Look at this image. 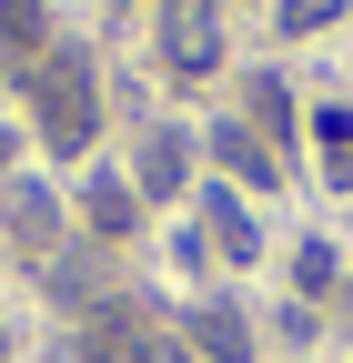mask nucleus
Here are the masks:
<instances>
[{"instance_id": "nucleus-15", "label": "nucleus", "mask_w": 353, "mask_h": 363, "mask_svg": "<svg viewBox=\"0 0 353 363\" xmlns=\"http://www.w3.org/2000/svg\"><path fill=\"white\" fill-rule=\"evenodd\" d=\"M0 343H11V333H0Z\"/></svg>"}, {"instance_id": "nucleus-13", "label": "nucleus", "mask_w": 353, "mask_h": 363, "mask_svg": "<svg viewBox=\"0 0 353 363\" xmlns=\"http://www.w3.org/2000/svg\"><path fill=\"white\" fill-rule=\"evenodd\" d=\"M121 363H182V353H172L162 333H142V343H131V353H121Z\"/></svg>"}, {"instance_id": "nucleus-3", "label": "nucleus", "mask_w": 353, "mask_h": 363, "mask_svg": "<svg viewBox=\"0 0 353 363\" xmlns=\"http://www.w3.org/2000/svg\"><path fill=\"white\" fill-rule=\"evenodd\" d=\"M192 343H202V353H223V363H252V333H242V313H232V303H202V313H192Z\"/></svg>"}, {"instance_id": "nucleus-1", "label": "nucleus", "mask_w": 353, "mask_h": 363, "mask_svg": "<svg viewBox=\"0 0 353 363\" xmlns=\"http://www.w3.org/2000/svg\"><path fill=\"white\" fill-rule=\"evenodd\" d=\"M30 91H40V142H51V152L91 142V61H81V51H51L30 71Z\"/></svg>"}, {"instance_id": "nucleus-11", "label": "nucleus", "mask_w": 353, "mask_h": 363, "mask_svg": "<svg viewBox=\"0 0 353 363\" xmlns=\"http://www.w3.org/2000/svg\"><path fill=\"white\" fill-rule=\"evenodd\" d=\"M323 21H343V0H283V30H323Z\"/></svg>"}, {"instance_id": "nucleus-14", "label": "nucleus", "mask_w": 353, "mask_h": 363, "mask_svg": "<svg viewBox=\"0 0 353 363\" xmlns=\"http://www.w3.org/2000/svg\"><path fill=\"white\" fill-rule=\"evenodd\" d=\"M0 162H11V131H0Z\"/></svg>"}, {"instance_id": "nucleus-9", "label": "nucleus", "mask_w": 353, "mask_h": 363, "mask_svg": "<svg viewBox=\"0 0 353 363\" xmlns=\"http://www.w3.org/2000/svg\"><path fill=\"white\" fill-rule=\"evenodd\" d=\"M323 152H333V182H353V111H323Z\"/></svg>"}, {"instance_id": "nucleus-10", "label": "nucleus", "mask_w": 353, "mask_h": 363, "mask_svg": "<svg viewBox=\"0 0 353 363\" xmlns=\"http://www.w3.org/2000/svg\"><path fill=\"white\" fill-rule=\"evenodd\" d=\"M0 30L21 40V51H40V0H0Z\"/></svg>"}, {"instance_id": "nucleus-8", "label": "nucleus", "mask_w": 353, "mask_h": 363, "mask_svg": "<svg viewBox=\"0 0 353 363\" xmlns=\"http://www.w3.org/2000/svg\"><path fill=\"white\" fill-rule=\"evenodd\" d=\"M131 212H142V192H121V182H91V233H131Z\"/></svg>"}, {"instance_id": "nucleus-12", "label": "nucleus", "mask_w": 353, "mask_h": 363, "mask_svg": "<svg viewBox=\"0 0 353 363\" xmlns=\"http://www.w3.org/2000/svg\"><path fill=\"white\" fill-rule=\"evenodd\" d=\"M242 91H252V111H262V121H273V131L293 121V101H283V81H242Z\"/></svg>"}, {"instance_id": "nucleus-5", "label": "nucleus", "mask_w": 353, "mask_h": 363, "mask_svg": "<svg viewBox=\"0 0 353 363\" xmlns=\"http://www.w3.org/2000/svg\"><path fill=\"white\" fill-rule=\"evenodd\" d=\"M202 222H212V242H223L232 262H252V212H242L232 192H202Z\"/></svg>"}, {"instance_id": "nucleus-7", "label": "nucleus", "mask_w": 353, "mask_h": 363, "mask_svg": "<svg viewBox=\"0 0 353 363\" xmlns=\"http://www.w3.org/2000/svg\"><path fill=\"white\" fill-rule=\"evenodd\" d=\"M142 192H152V202L182 192V142H172V131H152V142H142Z\"/></svg>"}, {"instance_id": "nucleus-6", "label": "nucleus", "mask_w": 353, "mask_h": 363, "mask_svg": "<svg viewBox=\"0 0 353 363\" xmlns=\"http://www.w3.org/2000/svg\"><path fill=\"white\" fill-rule=\"evenodd\" d=\"M11 242H61V212H51V192H11Z\"/></svg>"}, {"instance_id": "nucleus-4", "label": "nucleus", "mask_w": 353, "mask_h": 363, "mask_svg": "<svg viewBox=\"0 0 353 363\" xmlns=\"http://www.w3.org/2000/svg\"><path fill=\"white\" fill-rule=\"evenodd\" d=\"M212 152H223L242 182H283V172H273V152H262V131H242V121H212Z\"/></svg>"}, {"instance_id": "nucleus-2", "label": "nucleus", "mask_w": 353, "mask_h": 363, "mask_svg": "<svg viewBox=\"0 0 353 363\" xmlns=\"http://www.w3.org/2000/svg\"><path fill=\"white\" fill-rule=\"evenodd\" d=\"M162 61L182 81H202L223 61V11H212V0H162Z\"/></svg>"}]
</instances>
